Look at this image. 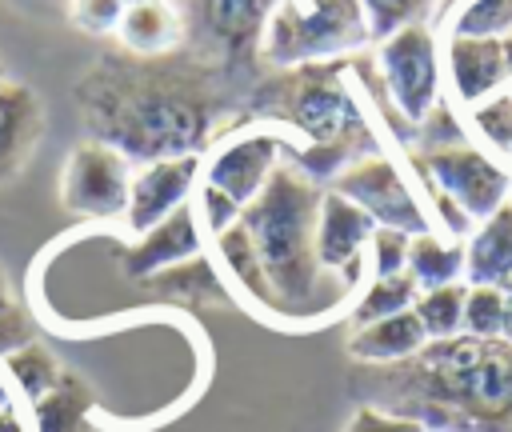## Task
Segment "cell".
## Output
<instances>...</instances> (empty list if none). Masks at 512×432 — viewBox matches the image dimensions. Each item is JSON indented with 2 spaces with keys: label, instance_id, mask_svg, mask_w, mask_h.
Here are the masks:
<instances>
[{
  "label": "cell",
  "instance_id": "cell-1",
  "mask_svg": "<svg viewBox=\"0 0 512 432\" xmlns=\"http://www.w3.org/2000/svg\"><path fill=\"white\" fill-rule=\"evenodd\" d=\"M76 112L88 140L116 148L132 168L204 156L248 116L228 92V76L192 52L132 56L112 48L76 80Z\"/></svg>",
  "mask_w": 512,
  "mask_h": 432
},
{
  "label": "cell",
  "instance_id": "cell-2",
  "mask_svg": "<svg viewBox=\"0 0 512 432\" xmlns=\"http://www.w3.org/2000/svg\"><path fill=\"white\" fill-rule=\"evenodd\" d=\"M352 388L428 432H512V344L500 336L428 340L400 364H360Z\"/></svg>",
  "mask_w": 512,
  "mask_h": 432
},
{
  "label": "cell",
  "instance_id": "cell-3",
  "mask_svg": "<svg viewBox=\"0 0 512 432\" xmlns=\"http://www.w3.org/2000/svg\"><path fill=\"white\" fill-rule=\"evenodd\" d=\"M244 116L300 136V144H288V160L320 184H332L348 164L380 152L376 128L356 92L352 56L260 76L248 92Z\"/></svg>",
  "mask_w": 512,
  "mask_h": 432
},
{
  "label": "cell",
  "instance_id": "cell-4",
  "mask_svg": "<svg viewBox=\"0 0 512 432\" xmlns=\"http://www.w3.org/2000/svg\"><path fill=\"white\" fill-rule=\"evenodd\" d=\"M324 188L328 184L312 180L284 156L264 192L240 212V224L256 248L272 296V316L316 320L336 312L352 296V284L332 276L316 256V220Z\"/></svg>",
  "mask_w": 512,
  "mask_h": 432
},
{
  "label": "cell",
  "instance_id": "cell-5",
  "mask_svg": "<svg viewBox=\"0 0 512 432\" xmlns=\"http://www.w3.org/2000/svg\"><path fill=\"white\" fill-rule=\"evenodd\" d=\"M372 44L360 0H276L264 36L260 64L268 72L324 64L356 56Z\"/></svg>",
  "mask_w": 512,
  "mask_h": 432
},
{
  "label": "cell",
  "instance_id": "cell-6",
  "mask_svg": "<svg viewBox=\"0 0 512 432\" xmlns=\"http://www.w3.org/2000/svg\"><path fill=\"white\" fill-rule=\"evenodd\" d=\"M372 68L380 76L384 100L396 120L400 140H416V128L444 100V48L428 20L408 24L384 40H376Z\"/></svg>",
  "mask_w": 512,
  "mask_h": 432
},
{
  "label": "cell",
  "instance_id": "cell-7",
  "mask_svg": "<svg viewBox=\"0 0 512 432\" xmlns=\"http://www.w3.org/2000/svg\"><path fill=\"white\" fill-rule=\"evenodd\" d=\"M184 52L216 72L244 76L260 64V36L276 0H180Z\"/></svg>",
  "mask_w": 512,
  "mask_h": 432
},
{
  "label": "cell",
  "instance_id": "cell-8",
  "mask_svg": "<svg viewBox=\"0 0 512 432\" xmlns=\"http://www.w3.org/2000/svg\"><path fill=\"white\" fill-rule=\"evenodd\" d=\"M412 168L420 176V184L440 188L444 196H452L472 224H480L484 216H492L512 188V172L508 164H500L492 152L460 140V144H440V148H412Z\"/></svg>",
  "mask_w": 512,
  "mask_h": 432
},
{
  "label": "cell",
  "instance_id": "cell-9",
  "mask_svg": "<svg viewBox=\"0 0 512 432\" xmlns=\"http://www.w3.org/2000/svg\"><path fill=\"white\" fill-rule=\"evenodd\" d=\"M288 156V136L276 128H232L224 140H216L200 164V184L228 196L240 212L264 192L276 164Z\"/></svg>",
  "mask_w": 512,
  "mask_h": 432
},
{
  "label": "cell",
  "instance_id": "cell-10",
  "mask_svg": "<svg viewBox=\"0 0 512 432\" xmlns=\"http://www.w3.org/2000/svg\"><path fill=\"white\" fill-rule=\"evenodd\" d=\"M328 188L340 192V196H348L356 208H364L376 228H400L408 236L432 232V220H428L424 200L404 180V172L396 168V160L384 156V152H372V156L348 164Z\"/></svg>",
  "mask_w": 512,
  "mask_h": 432
},
{
  "label": "cell",
  "instance_id": "cell-11",
  "mask_svg": "<svg viewBox=\"0 0 512 432\" xmlns=\"http://www.w3.org/2000/svg\"><path fill=\"white\" fill-rule=\"evenodd\" d=\"M128 188H132V164L100 140H80L60 172V200L72 216L84 220L124 216Z\"/></svg>",
  "mask_w": 512,
  "mask_h": 432
},
{
  "label": "cell",
  "instance_id": "cell-12",
  "mask_svg": "<svg viewBox=\"0 0 512 432\" xmlns=\"http://www.w3.org/2000/svg\"><path fill=\"white\" fill-rule=\"evenodd\" d=\"M372 216L364 208H356L348 196L324 188L320 200V220H316V256L320 264L340 276L344 284H360L364 280V264H368V240H372Z\"/></svg>",
  "mask_w": 512,
  "mask_h": 432
},
{
  "label": "cell",
  "instance_id": "cell-13",
  "mask_svg": "<svg viewBox=\"0 0 512 432\" xmlns=\"http://www.w3.org/2000/svg\"><path fill=\"white\" fill-rule=\"evenodd\" d=\"M200 164H204V156L140 164L132 172V188H128V212H124L128 228L140 236V232L156 228L160 220H168L176 208H184L192 200V188H200Z\"/></svg>",
  "mask_w": 512,
  "mask_h": 432
},
{
  "label": "cell",
  "instance_id": "cell-14",
  "mask_svg": "<svg viewBox=\"0 0 512 432\" xmlns=\"http://www.w3.org/2000/svg\"><path fill=\"white\" fill-rule=\"evenodd\" d=\"M200 244H204V224H200V212L196 204L188 200L184 208H176L168 220H160L156 228L140 232L124 256H120V268L132 276V280H148L164 268H176L184 260H196L200 256Z\"/></svg>",
  "mask_w": 512,
  "mask_h": 432
},
{
  "label": "cell",
  "instance_id": "cell-15",
  "mask_svg": "<svg viewBox=\"0 0 512 432\" xmlns=\"http://www.w3.org/2000/svg\"><path fill=\"white\" fill-rule=\"evenodd\" d=\"M40 136H44L40 96L20 80H4L0 84V188L28 168Z\"/></svg>",
  "mask_w": 512,
  "mask_h": 432
},
{
  "label": "cell",
  "instance_id": "cell-16",
  "mask_svg": "<svg viewBox=\"0 0 512 432\" xmlns=\"http://www.w3.org/2000/svg\"><path fill=\"white\" fill-rule=\"evenodd\" d=\"M464 284L512 288V200L484 216L464 240Z\"/></svg>",
  "mask_w": 512,
  "mask_h": 432
},
{
  "label": "cell",
  "instance_id": "cell-17",
  "mask_svg": "<svg viewBox=\"0 0 512 432\" xmlns=\"http://www.w3.org/2000/svg\"><path fill=\"white\" fill-rule=\"evenodd\" d=\"M116 48L132 56H164L184 48V20L172 0H140L128 4L116 24Z\"/></svg>",
  "mask_w": 512,
  "mask_h": 432
},
{
  "label": "cell",
  "instance_id": "cell-18",
  "mask_svg": "<svg viewBox=\"0 0 512 432\" xmlns=\"http://www.w3.org/2000/svg\"><path fill=\"white\" fill-rule=\"evenodd\" d=\"M428 344L416 312H396L372 324H356V332L348 336V356L356 364H400L408 356H416Z\"/></svg>",
  "mask_w": 512,
  "mask_h": 432
},
{
  "label": "cell",
  "instance_id": "cell-19",
  "mask_svg": "<svg viewBox=\"0 0 512 432\" xmlns=\"http://www.w3.org/2000/svg\"><path fill=\"white\" fill-rule=\"evenodd\" d=\"M416 288H440V284H460L464 280V240H452V236H440L436 228L432 232H420L412 236L408 244V268H404Z\"/></svg>",
  "mask_w": 512,
  "mask_h": 432
},
{
  "label": "cell",
  "instance_id": "cell-20",
  "mask_svg": "<svg viewBox=\"0 0 512 432\" xmlns=\"http://www.w3.org/2000/svg\"><path fill=\"white\" fill-rule=\"evenodd\" d=\"M92 400H96L92 388L76 372L64 368L60 384L32 404V428L36 432H92V424H88Z\"/></svg>",
  "mask_w": 512,
  "mask_h": 432
},
{
  "label": "cell",
  "instance_id": "cell-21",
  "mask_svg": "<svg viewBox=\"0 0 512 432\" xmlns=\"http://www.w3.org/2000/svg\"><path fill=\"white\" fill-rule=\"evenodd\" d=\"M212 240H216V252H220V260H224L228 276L236 280V288H240L244 296H252L264 312H272V296H268V284H264V272H260V260H256V248H252L244 224L236 220V224H228L224 232H216Z\"/></svg>",
  "mask_w": 512,
  "mask_h": 432
},
{
  "label": "cell",
  "instance_id": "cell-22",
  "mask_svg": "<svg viewBox=\"0 0 512 432\" xmlns=\"http://www.w3.org/2000/svg\"><path fill=\"white\" fill-rule=\"evenodd\" d=\"M4 372L12 376V384L20 388V396L28 400V404H36L40 396H48L56 384H60V376H64V368H60V360L44 348V344H24V348H16V352H8L4 356Z\"/></svg>",
  "mask_w": 512,
  "mask_h": 432
},
{
  "label": "cell",
  "instance_id": "cell-23",
  "mask_svg": "<svg viewBox=\"0 0 512 432\" xmlns=\"http://www.w3.org/2000/svg\"><path fill=\"white\" fill-rule=\"evenodd\" d=\"M144 284H152L156 292H164L168 300H184V304H208V300H224V288L212 272V264L204 256L184 260L176 268H164L156 276H148Z\"/></svg>",
  "mask_w": 512,
  "mask_h": 432
},
{
  "label": "cell",
  "instance_id": "cell-24",
  "mask_svg": "<svg viewBox=\"0 0 512 432\" xmlns=\"http://www.w3.org/2000/svg\"><path fill=\"white\" fill-rule=\"evenodd\" d=\"M420 288L408 272L400 276H372L364 284V292L356 296L352 304V324H372V320H384V316H396V312H408L416 304Z\"/></svg>",
  "mask_w": 512,
  "mask_h": 432
},
{
  "label": "cell",
  "instance_id": "cell-25",
  "mask_svg": "<svg viewBox=\"0 0 512 432\" xmlns=\"http://www.w3.org/2000/svg\"><path fill=\"white\" fill-rule=\"evenodd\" d=\"M464 292L468 284H440V288H424L412 304L420 328L428 340H448V336H460L464 328Z\"/></svg>",
  "mask_w": 512,
  "mask_h": 432
},
{
  "label": "cell",
  "instance_id": "cell-26",
  "mask_svg": "<svg viewBox=\"0 0 512 432\" xmlns=\"http://www.w3.org/2000/svg\"><path fill=\"white\" fill-rule=\"evenodd\" d=\"M448 36H468V40H496L512 32V0H460L456 8L444 12Z\"/></svg>",
  "mask_w": 512,
  "mask_h": 432
},
{
  "label": "cell",
  "instance_id": "cell-27",
  "mask_svg": "<svg viewBox=\"0 0 512 432\" xmlns=\"http://www.w3.org/2000/svg\"><path fill=\"white\" fill-rule=\"evenodd\" d=\"M440 0H360L364 16H368V32H372V44L408 28V24H420L436 12Z\"/></svg>",
  "mask_w": 512,
  "mask_h": 432
},
{
  "label": "cell",
  "instance_id": "cell-28",
  "mask_svg": "<svg viewBox=\"0 0 512 432\" xmlns=\"http://www.w3.org/2000/svg\"><path fill=\"white\" fill-rule=\"evenodd\" d=\"M468 116H472L476 136H480L496 156H504V160L512 164V92L488 96L484 104L468 108Z\"/></svg>",
  "mask_w": 512,
  "mask_h": 432
},
{
  "label": "cell",
  "instance_id": "cell-29",
  "mask_svg": "<svg viewBox=\"0 0 512 432\" xmlns=\"http://www.w3.org/2000/svg\"><path fill=\"white\" fill-rule=\"evenodd\" d=\"M500 320H504V292L488 288V284H468L464 292V336L476 340H496L500 336Z\"/></svg>",
  "mask_w": 512,
  "mask_h": 432
},
{
  "label": "cell",
  "instance_id": "cell-30",
  "mask_svg": "<svg viewBox=\"0 0 512 432\" xmlns=\"http://www.w3.org/2000/svg\"><path fill=\"white\" fill-rule=\"evenodd\" d=\"M408 244H412V236L400 228H372V240H368L372 276H400L408 268Z\"/></svg>",
  "mask_w": 512,
  "mask_h": 432
},
{
  "label": "cell",
  "instance_id": "cell-31",
  "mask_svg": "<svg viewBox=\"0 0 512 432\" xmlns=\"http://www.w3.org/2000/svg\"><path fill=\"white\" fill-rule=\"evenodd\" d=\"M124 8H128L124 0H72L68 16L88 36H116V24H120Z\"/></svg>",
  "mask_w": 512,
  "mask_h": 432
},
{
  "label": "cell",
  "instance_id": "cell-32",
  "mask_svg": "<svg viewBox=\"0 0 512 432\" xmlns=\"http://www.w3.org/2000/svg\"><path fill=\"white\" fill-rule=\"evenodd\" d=\"M344 432H428V428L412 416H400V412H388L376 404H360L352 412V420L344 424Z\"/></svg>",
  "mask_w": 512,
  "mask_h": 432
},
{
  "label": "cell",
  "instance_id": "cell-33",
  "mask_svg": "<svg viewBox=\"0 0 512 432\" xmlns=\"http://www.w3.org/2000/svg\"><path fill=\"white\" fill-rule=\"evenodd\" d=\"M32 340H36V336H32V320H28V312H24L20 304L4 308V312H0V356L24 348V344H32Z\"/></svg>",
  "mask_w": 512,
  "mask_h": 432
},
{
  "label": "cell",
  "instance_id": "cell-34",
  "mask_svg": "<svg viewBox=\"0 0 512 432\" xmlns=\"http://www.w3.org/2000/svg\"><path fill=\"white\" fill-rule=\"evenodd\" d=\"M0 432H28V424H24L12 392L4 388V380H0Z\"/></svg>",
  "mask_w": 512,
  "mask_h": 432
},
{
  "label": "cell",
  "instance_id": "cell-35",
  "mask_svg": "<svg viewBox=\"0 0 512 432\" xmlns=\"http://www.w3.org/2000/svg\"><path fill=\"white\" fill-rule=\"evenodd\" d=\"M500 340L512 344V288L504 292V320H500Z\"/></svg>",
  "mask_w": 512,
  "mask_h": 432
},
{
  "label": "cell",
  "instance_id": "cell-36",
  "mask_svg": "<svg viewBox=\"0 0 512 432\" xmlns=\"http://www.w3.org/2000/svg\"><path fill=\"white\" fill-rule=\"evenodd\" d=\"M16 300H12V288H8V276H4V268H0V312L4 308H12Z\"/></svg>",
  "mask_w": 512,
  "mask_h": 432
},
{
  "label": "cell",
  "instance_id": "cell-37",
  "mask_svg": "<svg viewBox=\"0 0 512 432\" xmlns=\"http://www.w3.org/2000/svg\"><path fill=\"white\" fill-rule=\"evenodd\" d=\"M456 4H460V0H440V4H436V12L444 16V12H448V8H456Z\"/></svg>",
  "mask_w": 512,
  "mask_h": 432
},
{
  "label": "cell",
  "instance_id": "cell-38",
  "mask_svg": "<svg viewBox=\"0 0 512 432\" xmlns=\"http://www.w3.org/2000/svg\"><path fill=\"white\" fill-rule=\"evenodd\" d=\"M4 80H8V76H4V60H0V84H4Z\"/></svg>",
  "mask_w": 512,
  "mask_h": 432
},
{
  "label": "cell",
  "instance_id": "cell-39",
  "mask_svg": "<svg viewBox=\"0 0 512 432\" xmlns=\"http://www.w3.org/2000/svg\"><path fill=\"white\" fill-rule=\"evenodd\" d=\"M124 4H140V0H124Z\"/></svg>",
  "mask_w": 512,
  "mask_h": 432
},
{
  "label": "cell",
  "instance_id": "cell-40",
  "mask_svg": "<svg viewBox=\"0 0 512 432\" xmlns=\"http://www.w3.org/2000/svg\"><path fill=\"white\" fill-rule=\"evenodd\" d=\"M508 200H512V188H508Z\"/></svg>",
  "mask_w": 512,
  "mask_h": 432
},
{
  "label": "cell",
  "instance_id": "cell-41",
  "mask_svg": "<svg viewBox=\"0 0 512 432\" xmlns=\"http://www.w3.org/2000/svg\"><path fill=\"white\" fill-rule=\"evenodd\" d=\"M508 92H512V88H508Z\"/></svg>",
  "mask_w": 512,
  "mask_h": 432
}]
</instances>
